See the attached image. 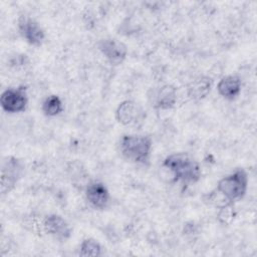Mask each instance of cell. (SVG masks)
Here are the masks:
<instances>
[{
    "label": "cell",
    "mask_w": 257,
    "mask_h": 257,
    "mask_svg": "<svg viewBox=\"0 0 257 257\" xmlns=\"http://www.w3.org/2000/svg\"><path fill=\"white\" fill-rule=\"evenodd\" d=\"M176 181L186 184L196 183L201 178V167L199 163L187 153H174L169 155L163 163Z\"/></svg>",
    "instance_id": "obj_1"
},
{
    "label": "cell",
    "mask_w": 257,
    "mask_h": 257,
    "mask_svg": "<svg viewBox=\"0 0 257 257\" xmlns=\"http://www.w3.org/2000/svg\"><path fill=\"white\" fill-rule=\"evenodd\" d=\"M152 148V139L146 135H123L119 140L120 154L135 164H149Z\"/></svg>",
    "instance_id": "obj_2"
},
{
    "label": "cell",
    "mask_w": 257,
    "mask_h": 257,
    "mask_svg": "<svg viewBox=\"0 0 257 257\" xmlns=\"http://www.w3.org/2000/svg\"><path fill=\"white\" fill-rule=\"evenodd\" d=\"M248 175L244 169H236L231 174L223 177L217 184V192L222 195L227 203L241 200L247 191Z\"/></svg>",
    "instance_id": "obj_3"
},
{
    "label": "cell",
    "mask_w": 257,
    "mask_h": 257,
    "mask_svg": "<svg viewBox=\"0 0 257 257\" xmlns=\"http://www.w3.org/2000/svg\"><path fill=\"white\" fill-rule=\"evenodd\" d=\"M24 171V165L15 157H7L1 166L0 192L2 195L11 192L18 181L21 179Z\"/></svg>",
    "instance_id": "obj_4"
},
{
    "label": "cell",
    "mask_w": 257,
    "mask_h": 257,
    "mask_svg": "<svg viewBox=\"0 0 257 257\" xmlns=\"http://www.w3.org/2000/svg\"><path fill=\"white\" fill-rule=\"evenodd\" d=\"M28 97L25 87L6 88L0 96V104L4 111L8 113L22 112L26 109Z\"/></svg>",
    "instance_id": "obj_5"
},
{
    "label": "cell",
    "mask_w": 257,
    "mask_h": 257,
    "mask_svg": "<svg viewBox=\"0 0 257 257\" xmlns=\"http://www.w3.org/2000/svg\"><path fill=\"white\" fill-rule=\"evenodd\" d=\"M18 29L21 36L31 45L40 46L45 39V32L33 18L23 15L18 20Z\"/></svg>",
    "instance_id": "obj_6"
},
{
    "label": "cell",
    "mask_w": 257,
    "mask_h": 257,
    "mask_svg": "<svg viewBox=\"0 0 257 257\" xmlns=\"http://www.w3.org/2000/svg\"><path fill=\"white\" fill-rule=\"evenodd\" d=\"M145 115L142 106L133 100L120 102L115 110V118L122 125H136L143 121Z\"/></svg>",
    "instance_id": "obj_7"
},
{
    "label": "cell",
    "mask_w": 257,
    "mask_h": 257,
    "mask_svg": "<svg viewBox=\"0 0 257 257\" xmlns=\"http://www.w3.org/2000/svg\"><path fill=\"white\" fill-rule=\"evenodd\" d=\"M98 48L102 55L113 65L122 63L127 55L126 45L115 38H104L98 43Z\"/></svg>",
    "instance_id": "obj_8"
},
{
    "label": "cell",
    "mask_w": 257,
    "mask_h": 257,
    "mask_svg": "<svg viewBox=\"0 0 257 257\" xmlns=\"http://www.w3.org/2000/svg\"><path fill=\"white\" fill-rule=\"evenodd\" d=\"M42 228L45 233L60 241L69 239L72 232L66 220L57 214L46 215L42 221Z\"/></svg>",
    "instance_id": "obj_9"
},
{
    "label": "cell",
    "mask_w": 257,
    "mask_h": 257,
    "mask_svg": "<svg viewBox=\"0 0 257 257\" xmlns=\"http://www.w3.org/2000/svg\"><path fill=\"white\" fill-rule=\"evenodd\" d=\"M85 198L88 203L95 209L102 210L109 203V192L106 186L99 181H90L84 188Z\"/></svg>",
    "instance_id": "obj_10"
},
{
    "label": "cell",
    "mask_w": 257,
    "mask_h": 257,
    "mask_svg": "<svg viewBox=\"0 0 257 257\" xmlns=\"http://www.w3.org/2000/svg\"><path fill=\"white\" fill-rule=\"evenodd\" d=\"M241 79L237 75H226L222 77L217 84L218 93L225 99L233 100L241 92Z\"/></svg>",
    "instance_id": "obj_11"
},
{
    "label": "cell",
    "mask_w": 257,
    "mask_h": 257,
    "mask_svg": "<svg viewBox=\"0 0 257 257\" xmlns=\"http://www.w3.org/2000/svg\"><path fill=\"white\" fill-rule=\"evenodd\" d=\"M177 102V88L172 84H165L158 88L154 96V106L159 109H170Z\"/></svg>",
    "instance_id": "obj_12"
},
{
    "label": "cell",
    "mask_w": 257,
    "mask_h": 257,
    "mask_svg": "<svg viewBox=\"0 0 257 257\" xmlns=\"http://www.w3.org/2000/svg\"><path fill=\"white\" fill-rule=\"evenodd\" d=\"M212 79L208 76H199L190 82L187 88L188 96L194 100L205 98L211 90Z\"/></svg>",
    "instance_id": "obj_13"
},
{
    "label": "cell",
    "mask_w": 257,
    "mask_h": 257,
    "mask_svg": "<svg viewBox=\"0 0 257 257\" xmlns=\"http://www.w3.org/2000/svg\"><path fill=\"white\" fill-rule=\"evenodd\" d=\"M63 110V104L59 96L52 94L42 102V111L46 116H56Z\"/></svg>",
    "instance_id": "obj_14"
},
{
    "label": "cell",
    "mask_w": 257,
    "mask_h": 257,
    "mask_svg": "<svg viewBox=\"0 0 257 257\" xmlns=\"http://www.w3.org/2000/svg\"><path fill=\"white\" fill-rule=\"evenodd\" d=\"M101 254L100 244L92 238L84 239L79 247V255L81 256H99Z\"/></svg>",
    "instance_id": "obj_15"
},
{
    "label": "cell",
    "mask_w": 257,
    "mask_h": 257,
    "mask_svg": "<svg viewBox=\"0 0 257 257\" xmlns=\"http://www.w3.org/2000/svg\"><path fill=\"white\" fill-rule=\"evenodd\" d=\"M235 216H236V212L231 203L222 205L219 208V211L217 213V218L219 222L224 225H229L234 220Z\"/></svg>",
    "instance_id": "obj_16"
}]
</instances>
